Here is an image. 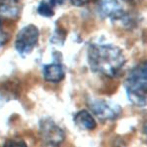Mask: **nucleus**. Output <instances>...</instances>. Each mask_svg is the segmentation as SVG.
I'll list each match as a JSON object with an SVG mask.
<instances>
[{
    "label": "nucleus",
    "instance_id": "1",
    "mask_svg": "<svg viewBox=\"0 0 147 147\" xmlns=\"http://www.w3.org/2000/svg\"><path fill=\"white\" fill-rule=\"evenodd\" d=\"M87 58L91 70L107 78L118 77L126 63L124 51L110 43H92Z\"/></svg>",
    "mask_w": 147,
    "mask_h": 147
},
{
    "label": "nucleus",
    "instance_id": "2",
    "mask_svg": "<svg viewBox=\"0 0 147 147\" xmlns=\"http://www.w3.org/2000/svg\"><path fill=\"white\" fill-rule=\"evenodd\" d=\"M124 88L130 103L137 107H145L147 100V65L142 62L129 73Z\"/></svg>",
    "mask_w": 147,
    "mask_h": 147
},
{
    "label": "nucleus",
    "instance_id": "3",
    "mask_svg": "<svg viewBox=\"0 0 147 147\" xmlns=\"http://www.w3.org/2000/svg\"><path fill=\"white\" fill-rule=\"evenodd\" d=\"M40 30L35 25H27L19 30L15 40V48L21 56H26L39 43Z\"/></svg>",
    "mask_w": 147,
    "mask_h": 147
},
{
    "label": "nucleus",
    "instance_id": "4",
    "mask_svg": "<svg viewBox=\"0 0 147 147\" xmlns=\"http://www.w3.org/2000/svg\"><path fill=\"white\" fill-rule=\"evenodd\" d=\"M89 108L93 115L101 121H113L122 116V109L120 105L104 99H93L89 101Z\"/></svg>",
    "mask_w": 147,
    "mask_h": 147
},
{
    "label": "nucleus",
    "instance_id": "5",
    "mask_svg": "<svg viewBox=\"0 0 147 147\" xmlns=\"http://www.w3.org/2000/svg\"><path fill=\"white\" fill-rule=\"evenodd\" d=\"M40 134L46 145H59L65 139V132L51 119H44L40 123Z\"/></svg>",
    "mask_w": 147,
    "mask_h": 147
},
{
    "label": "nucleus",
    "instance_id": "6",
    "mask_svg": "<svg viewBox=\"0 0 147 147\" xmlns=\"http://www.w3.org/2000/svg\"><path fill=\"white\" fill-rule=\"evenodd\" d=\"M98 13L103 19L112 22H127L129 16L125 13L120 0H99Z\"/></svg>",
    "mask_w": 147,
    "mask_h": 147
},
{
    "label": "nucleus",
    "instance_id": "7",
    "mask_svg": "<svg viewBox=\"0 0 147 147\" xmlns=\"http://www.w3.org/2000/svg\"><path fill=\"white\" fill-rule=\"evenodd\" d=\"M42 75H44V79L46 82L57 84V82H60L61 80L64 79L65 77L64 68L61 65V63L59 62L46 64V65L44 66Z\"/></svg>",
    "mask_w": 147,
    "mask_h": 147
},
{
    "label": "nucleus",
    "instance_id": "8",
    "mask_svg": "<svg viewBox=\"0 0 147 147\" xmlns=\"http://www.w3.org/2000/svg\"><path fill=\"white\" fill-rule=\"evenodd\" d=\"M74 123L79 129L83 130H94L97 127V123L93 114L87 110L79 111L74 116Z\"/></svg>",
    "mask_w": 147,
    "mask_h": 147
},
{
    "label": "nucleus",
    "instance_id": "9",
    "mask_svg": "<svg viewBox=\"0 0 147 147\" xmlns=\"http://www.w3.org/2000/svg\"><path fill=\"white\" fill-rule=\"evenodd\" d=\"M60 2V0H42L38 6L37 11L39 15L42 17H53L54 15V8Z\"/></svg>",
    "mask_w": 147,
    "mask_h": 147
},
{
    "label": "nucleus",
    "instance_id": "10",
    "mask_svg": "<svg viewBox=\"0 0 147 147\" xmlns=\"http://www.w3.org/2000/svg\"><path fill=\"white\" fill-rule=\"evenodd\" d=\"M9 36L8 34L5 32L3 28V21H2L1 17H0V48L5 45V43L8 41Z\"/></svg>",
    "mask_w": 147,
    "mask_h": 147
},
{
    "label": "nucleus",
    "instance_id": "11",
    "mask_svg": "<svg viewBox=\"0 0 147 147\" xmlns=\"http://www.w3.org/2000/svg\"><path fill=\"white\" fill-rule=\"evenodd\" d=\"M68 1H69L70 4H72L73 6L82 7V6L87 5L91 0H68Z\"/></svg>",
    "mask_w": 147,
    "mask_h": 147
},
{
    "label": "nucleus",
    "instance_id": "12",
    "mask_svg": "<svg viewBox=\"0 0 147 147\" xmlns=\"http://www.w3.org/2000/svg\"><path fill=\"white\" fill-rule=\"evenodd\" d=\"M126 1H136V0H126Z\"/></svg>",
    "mask_w": 147,
    "mask_h": 147
},
{
    "label": "nucleus",
    "instance_id": "13",
    "mask_svg": "<svg viewBox=\"0 0 147 147\" xmlns=\"http://www.w3.org/2000/svg\"><path fill=\"white\" fill-rule=\"evenodd\" d=\"M12 1H16V2H18V1H19V0H12Z\"/></svg>",
    "mask_w": 147,
    "mask_h": 147
}]
</instances>
